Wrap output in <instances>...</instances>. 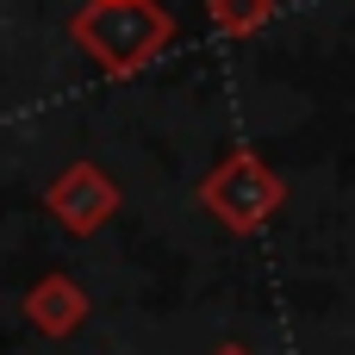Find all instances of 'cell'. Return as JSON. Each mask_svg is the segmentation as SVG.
Returning a JSON list of instances; mask_svg holds the SVG:
<instances>
[{
    "mask_svg": "<svg viewBox=\"0 0 355 355\" xmlns=\"http://www.w3.org/2000/svg\"><path fill=\"white\" fill-rule=\"evenodd\" d=\"M75 37H81L112 75H125V69H144L150 56L168 50L175 19H168L156 0H87V6L75 12Z\"/></svg>",
    "mask_w": 355,
    "mask_h": 355,
    "instance_id": "obj_1",
    "label": "cell"
},
{
    "mask_svg": "<svg viewBox=\"0 0 355 355\" xmlns=\"http://www.w3.org/2000/svg\"><path fill=\"white\" fill-rule=\"evenodd\" d=\"M200 200H206V212H212L218 225H231V231H256V225H268V218L281 212L287 187H281V175H275L262 156L237 150V156H225V162L206 175Z\"/></svg>",
    "mask_w": 355,
    "mask_h": 355,
    "instance_id": "obj_2",
    "label": "cell"
},
{
    "mask_svg": "<svg viewBox=\"0 0 355 355\" xmlns=\"http://www.w3.org/2000/svg\"><path fill=\"white\" fill-rule=\"evenodd\" d=\"M112 206H119V187L94 168V162H75V168H62L56 175V187H50V212L69 225V231H100L106 218H112Z\"/></svg>",
    "mask_w": 355,
    "mask_h": 355,
    "instance_id": "obj_3",
    "label": "cell"
},
{
    "mask_svg": "<svg viewBox=\"0 0 355 355\" xmlns=\"http://www.w3.org/2000/svg\"><path fill=\"white\" fill-rule=\"evenodd\" d=\"M25 318H31L44 337H69V331H81L87 300H81V287H75L69 275H50V281H37V287L25 293Z\"/></svg>",
    "mask_w": 355,
    "mask_h": 355,
    "instance_id": "obj_4",
    "label": "cell"
},
{
    "mask_svg": "<svg viewBox=\"0 0 355 355\" xmlns=\"http://www.w3.org/2000/svg\"><path fill=\"white\" fill-rule=\"evenodd\" d=\"M206 19H212V31H225V37H250L256 25L275 19V0H206Z\"/></svg>",
    "mask_w": 355,
    "mask_h": 355,
    "instance_id": "obj_5",
    "label": "cell"
},
{
    "mask_svg": "<svg viewBox=\"0 0 355 355\" xmlns=\"http://www.w3.org/2000/svg\"><path fill=\"white\" fill-rule=\"evenodd\" d=\"M212 355H250V349H243V343H225V349H212Z\"/></svg>",
    "mask_w": 355,
    "mask_h": 355,
    "instance_id": "obj_6",
    "label": "cell"
}]
</instances>
